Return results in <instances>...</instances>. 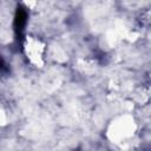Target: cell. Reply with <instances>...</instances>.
I'll use <instances>...</instances> for the list:
<instances>
[{"instance_id":"obj_1","label":"cell","mask_w":151,"mask_h":151,"mask_svg":"<svg viewBox=\"0 0 151 151\" xmlns=\"http://www.w3.org/2000/svg\"><path fill=\"white\" fill-rule=\"evenodd\" d=\"M26 22H27V12L22 6H18L14 14V20H13V27L18 39L22 37Z\"/></svg>"}]
</instances>
